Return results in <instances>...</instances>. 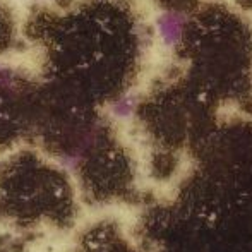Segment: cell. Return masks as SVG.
<instances>
[{
	"mask_svg": "<svg viewBox=\"0 0 252 252\" xmlns=\"http://www.w3.org/2000/svg\"><path fill=\"white\" fill-rule=\"evenodd\" d=\"M136 96L134 94H126V96H120L119 100L112 105V113L117 119H127V117L132 115L134 108H136Z\"/></svg>",
	"mask_w": 252,
	"mask_h": 252,
	"instance_id": "2",
	"label": "cell"
},
{
	"mask_svg": "<svg viewBox=\"0 0 252 252\" xmlns=\"http://www.w3.org/2000/svg\"><path fill=\"white\" fill-rule=\"evenodd\" d=\"M14 83V70L5 63H0V88H9Z\"/></svg>",
	"mask_w": 252,
	"mask_h": 252,
	"instance_id": "3",
	"label": "cell"
},
{
	"mask_svg": "<svg viewBox=\"0 0 252 252\" xmlns=\"http://www.w3.org/2000/svg\"><path fill=\"white\" fill-rule=\"evenodd\" d=\"M36 2H45V0H36Z\"/></svg>",
	"mask_w": 252,
	"mask_h": 252,
	"instance_id": "4",
	"label": "cell"
},
{
	"mask_svg": "<svg viewBox=\"0 0 252 252\" xmlns=\"http://www.w3.org/2000/svg\"><path fill=\"white\" fill-rule=\"evenodd\" d=\"M158 31L161 40L166 45H173L180 38L182 33V19H180L179 14L166 12L161 14L158 19Z\"/></svg>",
	"mask_w": 252,
	"mask_h": 252,
	"instance_id": "1",
	"label": "cell"
}]
</instances>
